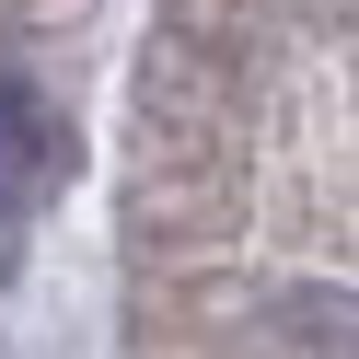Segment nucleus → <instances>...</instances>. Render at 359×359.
Masks as SVG:
<instances>
[{
  "label": "nucleus",
  "instance_id": "obj_1",
  "mask_svg": "<svg viewBox=\"0 0 359 359\" xmlns=\"http://www.w3.org/2000/svg\"><path fill=\"white\" fill-rule=\"evenodd\" d=\"M58 174H70V128L47 116V93H24L0 70V209H35Z\"/></svg>",
  "mask_w": 359,
  "mask_h": 359
}]
</instances>
